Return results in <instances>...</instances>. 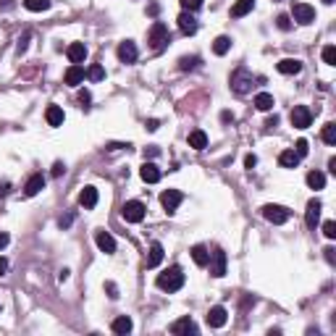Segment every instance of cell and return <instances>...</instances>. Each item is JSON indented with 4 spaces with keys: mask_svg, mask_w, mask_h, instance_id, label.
<instances>
[{
    "mask_svg": "<svg viewBox=\"0 0 336 336\" xmlns=\"http://www.w3.org/2000/svg\"><path fill=\"white\" fill-rule=\"evenodd\" d=\"M158 289H163V292H179L181 286H184V273H181L179 265H171L165 273H160V276L155 279Z\"/></svg>",
    "mask_w": 336,
    "mask_h": 336,
    "instance_id": "1",
    "label": "cell"
},
{
    "mask_svg": "<svg viewBox=\"0 0 336 336\" xmlns=\"http://www.w3.org/2000/svg\"><path fill=\"white\" fill-rule=\"evenodd\" d=\"M231 89L237 95H247L250 89H252V74L244 69V66H239L234 74H231Z\"/></svg>",
    "mask_w": 336,
    "mask_h": 336,
    "instance_id": "2",
    "label": "cell"
},
{
    "mask_svg": "<svg viewBox=\"0 0 336 336\" xmlns=\"http://www.w3.org/2000/svg\"><path fill=\"white\" fill-rule=\"evenodd\" d=\"M160 155V150L155 147V145H150V147H145V158H158Z\"/></svg>",
    "mask_w": 336,
    "mask_h": 336,
    "instance_id": "43",
    "label": "cell"
},
{
    "mask_svg": "<svg viewBox=\"0 0 336 336\" xmlns=\"http://www.w3.org/2000/svg\"><path fill=\"white\" fill-rule=\"evenodd\" d=\"M326 260H328V263H333V250H331V247L326 250Z\"/></svg>",
    "mask_w": 336,
    "mask_h": 336,
    "instance_id": "55",
    "label": "cell"
},
{
    "mask_svg": "<svg viewBox=\"0 0 336 336\" xmlns=\"http://www.w3.org/2000/svg\"><path fill=\"white\" fill-rule=\"evenodd\" d=\"M84 76H87V71H84L79 63H71L63 79H66V84H69V87H79V84L84 82Z\"/></svg>",
    "mask_w": 336,
    "mask_h": 336,
    "instance_id": "14",
    "label": "cell"
},
{
    "mask_svg": "<svg viewBox=\"0 0 336 336\" xmlns=\"http://www.w3.org/2000/svg\"><path fill=\"white\" fill-rule=\"evenodd\" d=\"M89 100H92V95H89V89H82V92H79V103H82L84 108H87V105H89Z\"/></svg>",
    "mask_w": 336,
    "mask_h": 336,
    "instance_id": "44",
    "label": "cell"
},
{
    "mask_svg": "<svg viewBox=\"0 0 336 336\" xmlns=\"http://www.w3.org/2000/svg\"><path fill=\"white\" fill-rule=\"evenodd\" d=\"M323 63L336 66V48H333V45H326V48H323Z\"/></svg>",
    "mask_w": 336,
    "mask_h": 336,
    "instance_id": "36",
    "label": "cell"
},
{
    "mask_svg": "<svg viewBox=\"0 0 336 336\" xmlns=\"http://www.w3.org/2000/svg\"><path fill=\"white\" fill-rule=\"evenodd\" d=\"M189 147L192 150H205L208 147V134L203 131V129H194V131H189Z\"/></svg>",
    "mask_w": 336,
    "mask_h": 336,
    "instance_id": "24",
    "label": "cell"
},
{
    "mask_svg": "<svg viewBox=\"0 0 336 336\" xmlns=\"http://www.w3.org/2000/svg\"><path fill=\"white\" fill-rule=\"evenodd\" d=\"M294 152H297L299 158H305V155H308V152H310V145H308V140H297V145H294Z\"/></svg>",
    "mask_w": 336,
    "mask_h": 336,
    "instance_id": "40",
    "label": "cell"
},
{
    "mask_svg": "<svg viewBox=\"0 0 336 336\" xmlns=\"http://www.w3.org/2000/svg\"><path fill=\"white\" fill-rule=\"evenodd\" d=\"M192 260H194L197 265H200V268H205V265H208L210 252H208L205 244H194V247H192Z\"/></svg>",
    "mask_w": 336,
    "mask_h": 336,
    "instance_id": "26",
    "label": "cell"
},
{
    "mask_svg": "<svg viewBox=\"0 0 336 336\" xmlns=\"http://www.w3.org/2000/svg\"><path fill=\"white\" fill-rule=\"evenodd\" d=\"M69 276H71V271H69V268H63V271L58 273V281L63 284V281H69Z\"/></svg>",
    "mask_w": 336,
    "mask_h": 336,
    "instance_id": "47",
    "label": "cell"
},
{
    "mask_svg": "<svg viewBox=\"0 0 336 336\" xmlns=\"http://www.w3.org/2000/svg\"><path fill=\"white\" fill-rule=\"evenodd\" d=\"M205 320H208V326H210V328H223V326H226V320H228V313H226L223 305H216V308H210V310H208Z\"/></svg>",
    "mask_w": 336,
    "mask_h": 336,
    "instance_id": "10",
    "label": "cell"
},
{
    "mask_svg": "<svg viewBox=\"0 0 336 336\" xmlns=\"http://www.w3.org/2000/svg\"><path fill=\"white\" fill-rule=\"evenodd\" d=\"M6 271H8V260H6V257H0V276H6Z\"/></svg>",
    "mask_w": 336,
    "mask_h": 336,
    "instance_id": "51",
    "label": "cell"
},
{
    "mask_svg": "<svg viewBox=\"0 0 336 336\" xmlns=\"http://www.w3.org/2000/svg\"><path fill=\"white\" fill-rule=\"evenodd\" d=\"M87 79H89V82H100V79H105V69H103L100 63L89 66V69H87Z\"/></svg>",
    "mask_w": 336,
    "mask_h": 336,
    "instance_id": "34",
    "label": "cell"
},
{
    "mask_svg": "<svg viewBox=\"0 0 336 336\" xmlns=\"http://www.w3.org/2000/svg\"><path fill=\"white\" fill-rule=\"evenodd\" d=\"M289 216H292V213H289L284 205H263V218L271 221V223H276V226L286 223Z\"/></svg>",
    "mask_w": 336,
    "mask_h": 336,
    "instance_id": "7",
    "label": "cell"
},
{
    "mask_svg": "<svg viewBox=\"0 0 336 336\" xmlns=\"http://www.w3.org/2000/svg\"><path fill=\"white\" fill-rule=\"evenodd\" d=\"M11 192V184H8V181H3V184H0V197H6Z\"/></svg>",
    "mask_w": 336,
    "mask_h": 336,
    "instance_id": "50",
    "label": "cell"
},
{
    "mask_svg": "<svg viewBox=\"0 0 336 336\" xmlns=\"http://www.w3.org/2000/svg\"><path fill=\"white\" fill-rule=\"evenodd\" d=\"M221 121H223V124H228V121H234V116L228 113V111H223V113H221Z\"/></svg>",
    "mask_w": 336,
    "mask_h": 336,
    "instance_id": "53",
    "label": "cell"
},
{
    "mask_svg": "<svg viewBox=\"0 0 336 336\" xmlns=\"http://www.w3.org/2000/svg\"><path fill=\"white\" fill-rule=\"evenodd\" d=\"M292 16H294V21H297V24L308 26V24H313V21H315V8H313L310 3L294 0V3H292Z\"/></svg>",
    "mask_w": 336,
    "mask_h": 336,
    "instance_id": "3",
    "label": "cell"
},
{
    "mask_svg": "<svg viewBox=\"0 0 336 336\" xmlns=\"http://www.w3.org/2000/svg\"><path fill=\"white\" fill-rule=\"evenodd\" d=\"M113 333H121V336H126V333H131V328H134V323H131V318L129 315H118L116 320H113Z\"/></svg>",
    "mask_w": 336,
    "mask_h": 336,
    "instance_id": "25",
    "label": "cell"
},
{
    "mask_svg": "<svg viewBox=\"0 0 336 336\" xmlns=\"http://www.w3.org/2000/svg\"><path fill=\"white\" fill-rule=\"evenodd\" d=\"M145 203H140V200H129L124 208H121V216H124V221L126 223H140L142 218H145Z\"/></svg>",
    "mask_w": 336,
    "mask_h": 336,
    "instance_id": "5",
    "label": "cell"
},
{
    "mask_svg": "<svg viewBox=\"0 0 336 336\" xmlns=\"http://www.w3.org/2000/svg\"><path fill=\"white\" fill-rule=\"evenodd\" d=\"M145 126H147V131H155V129H158L160 124H158V118H150V121H147Z\"/></svg>",
    "mask_w": 336,
    "mask_h": 336,
    "instance_id": "49",
    "label": "cell"
},
{
    "mask_svg": "<svg viewBox=\"0 0 336 336\" xmlns=\"http://www.w3.org/2000/svg\"><path fill=\"white\" fill-rule=\"evenodd\" d=\"M176 21H179V29H181L184 35H194V32H197V19L192 16L189 11H181V16H179Z\"/></svg>",
    "mask_w": 336,
    "mask_h": 336,
    "instance_id": "19",
    "label": "cell"
},
{
    "mask_svg": "<svg viewBox=\"0 0 336 336\" xmlns=\"http://www.w3.org/2000/svg\"><path fill=\"white\" fill-rule=\"evenodd\" d=\"M320 200H310L308 203V210H305V221H308V228H315L318 221H320Z\"/></svg>",
    "mask_w": 336,
    "mask_h": 336,
    "instance_id": "16",
    "label": "cell"
},
{
    "mask_svg": "<svg viewBox=\"0 0 336 336\" xmlns=\"http://www.w3.org/2000/svg\"><path fill=\"white\" fill-rule=\"evenodd\" d=\"M244 165H247V168H255L257 165V158L252 155V152H250V155H244Z\"/></svg>",
    "mask_w": 336,
    "mask_h": 336,
    "instance_id": "45",
    "label": "cell"
},
{
    "mask_svg": "<svg viewBox=\"0 0 336 336\" xmlns=\"http://www.w3.org/2000/svg\"><path fill=\"white\" fill-rule=\"evenodd\" d=\"M200 328H197V323L187 315V318H179V320H174L171 323V333H176V336H189V333H197Z\"/></svg>",
    "mask_w": 336,
    "mask_h": 336,
    "instance_id": "12",
    "label": "cell"
},
{
    "mask_svg": "<svg viewBox=\"0 0 336 336\" xmlns=\"http://www.w3.org/2000/svg\"><path fill=\"white\" fill-rule=\"evenodd\" d=\"M105 292H108L111 299H118V286H116L113 281H105Z\"/></svg>",
    "mask_w": 336,
    "mask_h": 336,
    "instance_id": "42",
    "label": "cell"
},
{
    "mask_svg": "<svg viewBox=\"0 0 336 336\" xmlns=\"http://www.w3.org/2000/svg\"><path fill=\"white\" fill-rule=\"evenodd\" d=\"M276 69L281 74H286V76H292V74H299L302 71V60H297V58H284V60H279Z\"/></svg>",
    "mask_w": 336,
    "mask_h": 336,
    "instance_id": "23",
    "label": "cell"
},
{
    "mask_svg": "<svg viewBox=\"0 0 336 336\" xmlns=\"http://www.w3.org/2000/svg\"><path fill=\"white\" fill-rule=\"evenodd\" d=\"M63 108L60 105H48V111H45V121H48L50 126H60L63 124Z\"/></svg>",
    "mask_w": 336,
    "mask_h": 336,
    "instance_id": "22",
    "label": "cell"
},
{
    "mask_svg": "<svg viewBox=\"0 0 336 336\" xmlns=\"http://www.w3.org/2000/svg\"><path fill=\"white\" fill-rule=\"evenodd\" d=\"M320 137H323L326 145H336V124H326V126H323V134H320Z\"/></svg>",
    "mask_w": 336,
    "mask_h": 336,
    "instance_id": "35",
    "label": "cell"
},
{
    "mask_svg": "<svg viewBox=\"0 0 336 336\" xmlns=\"http://www.w3.org/2000/svg\"><path fill=\"white\" fill-rule=\"evenodd\" d=\"M323 3H326V6H333V3H336V0H323Z\"/></svg>",
    "mask_w": 336,
    "mask_h": 336,
    "instance_id": "56",
    "label": "cell"
},
{
    "mask_svg": "<svg viewBox=\"0 0 336 336\" xmlns=\"http://www.w3.org/2000/svg\"><path fill=\"white\" fill-rule=\"evenodd\" d=\"M265 126H268V129H273V126H279V116H273V118H268V121H265Z\"/></svg>",
    "mask_w": 336,
    "mask_h": 336,
    "instance_id": "52",
    "label": "cell"
},
{
    "mask_svg": "<svg viewBox=\"0 0 336 336\" xmlns=\"http://www.w3.org/2000/svg\"><path fill=\"white\" fill-rule=\"evenodd\" d=\"M289 121H292L294 129H308L310 121H313V113H310L308 105H294V111L289 113Z\"/></svg>",
    "mask_w": 336,
    "mask_h": 336,
    "instance_id": "6",
    "label": "cell"
},
{
    "mask_svg": "<svg viewBox=\"0 0 336 336\" xmlns=\"http://www.w3.org/2000/svg\"><path fill=\"white\" fill-rule=\"evenodd\" d=\"M71 221H74V216H66V218H60V228H66V226H71Z\"/></svg>",
    "mask_w": 336,
    "mask_h": 336,
    "instance_id": "54",
    "label": "cell"
},
{
    "mask_svg": "<svg viewBox=\"0 0 336 336\" xmlns=\"http://www.w3.org/2000/svg\"><path fill=\"white\" fill-rule=\"evenodd\" d=\"M179 3H181V8L189 11V13H194V11L203 8V0H179Z\"/></svg>",
    "mask_w": 336,
    "mask_h": 336,
    "instance_id": "38",
    "label": "cell"
},
{
    "mask_svg": "<svg viewBox=\"0 0 336 336\" xmlns=\"http://www.w3.org/2000/svg\"><path fill=\"white\" fill-rule=\"evenodd\" d=\"M200 66V58L197 55H184V58H179V69L181 71H192V69H197Z\"/></svg>",
    "mask_w": 336,
    "mask_h": 336,
    "instance_id": "33",
    "label": "cell"
},
{
    "mask_svg": "<svg viewBox=\"0 0 336 336\" xmlns=\"http://www.w3.org/2000/svg\"><path fill=\"white\" fill-rule=\"evenodd\" d=\"M228 50H231V40H228L226 35L216 37V42H213V53H216V55H226Z\"/></svg>",
    "mask_w": 336,
    "mask_h": 336,
    "instance_id": "31",
    "label": "cell"
},
{
    "mask_svg": "<svg viewBox=\"0 0 336 336\" xmlns=\"http://www.w3.org/2000/svg\"><path fill=\"white\" fill-rule=\"evenodd\" d=\"M273 3H279V0H273Z\"/></svg>",
    "mask_w": 336,
    "mask_h": 336,
    "instance_id": "57",
    "label": "cell"
},
{
    "mask_svg": "<svg viewBox=\"0 0 336 336\" xmlns=\"http://www.w3.org/2000/svg\"><path fill=\"white\" fill-rule=\"evenodd\" d=\"M181 200H184V194H181L179 189H165L160 194V205L165 213H176V208L181 205Z\"/></svg>",
    "mask_w": 336,
    "mask_h": 336,
    "instance_id": "9",
    "label": "cell"
},
{
    "mask_svg": "<svg viewBox=\"0 0 336 336\" xmlns=\"http://www.w3.org/2000/svg\"><path fill=\"white\" fill-rule=\"evenodd\" d=\"M252 8H255V0H237V3L231 6V16L242 19V16H247Z\"/></svg>",
    "mask_w": 336,
    "mask_h": 336,
    "instance_id": "27",
    "label": "cell"
},
{
    "mask_svg": "<svg viewBox=\"0 0 336 336\" xmlns=\"http://www.w3.org/2000/svg\"><path fill=\"white\" fill-rule=\"evenodd\" d=\"M299 160H302V158L297 155L294 150H284L281 155H279V163H281L284 168H297V165H299Z\"/></svg>",
    "mask_w": 336,
    "mask_h": 336,
    "instance_id": "28",
    "label": "cell"
},
{
    "mask_svg": "<svg viewBox=\"0 0 336 336\" xmlns=\"http://www.w3.org/2000/svg\"><path fill=\"white\" fill-rule=\"evenodd\" d=\"M273 105H276V103H273V95H271V92H260V95L255 97V108L263 111V113H268Z\"/></svg>",
    "mask_w": 336,
    "mask_h": 336,
    "instance_id": "29",
    "label": "cell"
},
{
    "mask_svg": "<svg viewBox=\"0 0 336 336\" xmlns=\"http://www.w3.org/2000/svg\"><path fill=\"white\" fill-rule=\"evenodd\" d=\"M53 3L50 0H24V8L26 11H35V13H40V11H48Z\"/></svg>",
    "mask_w": 336,
    "mask_h": 336,
    "instance_id": "32",
    "label": "cell"
},
{
    "mask_svg": "<svg viewBox=\"0 0 336 336\" xmlns=\"http://www.w3.org/2000/svg\"><path fill=\"white\" fill-rule=\"evenodd\" d=\"M66 55L71 63H84V58H87V48H84V42H71L69 48H66Z\"/></svg>",
    "mask_w": 336,
    "mask_h": 336,
    "instance_id": "18",
    "label": "cell"
},
{
    "mask_svg": "<svg viewBox=\"0 0 336 336\" xmlns=\"http://www.w3.org/2000/svg\"><path fill=\"white\" fill-rule=\"evenodd\" d=\"M29 40H32V32H24V35L19 37V45H16V53H19V55H24V53H26Z\"/></svg>",
    "mask_w": 336,
    "mask_h": 336,
    "instance_id": "37",
    "label": "cell"
},
{
    "mask_svg": "<svg viewBox=\"0 0 336 336\" xmlns=\"http://www.w3.org/2000/svg\"><path fill=\"white\" fill-rule=\"evenodd\" d=\"M79 205H82L84 210H92V208L97 205V189H95V187H84L82 194H79Z\"/></svg>",
    "mask_w": 336,
    "mask_h": 336,
    "instance_id": "20",
    "label": "cell"
},
{
    "mask_svg": "<svg viewBox=\"0 0 336 336\" xmlns=\"http://www.w3.org/2000/svg\"><path fill=\"white\" fill-rule=\"evenodd\" d=\"M163 263V244L152 242L150 244V255H147V268H158Z\"/></svg>",
    "mask_w": 336,
    "mask_h": 336,
    "instance_id": "21",
    "label": "cell"
},
{
    "mask_svg": "<svg viewBox=\"0 0 336 336\" xmlns=\"http://www.w3.org/2000/svg\"><path fill=\"white\" fill-rule=\"evenodd\" d=\"M140 176H142L145 184H158V181H160V168L155 163H147L145 160V165L140 168Z\"/></svg>",
    "mask_w": 336,
    "mask_h": 336,
    "instance_id": "15",
    "label": "cell"
},
{
    "mask_svg": "<svg viewBox=\"0 0 336 336\" xmlns=\"http://www.w3.org/2000/svg\"><path fill=\"white\" fill-rule=\"evenodd\" d=\"M8 242H11V237H8L6 231H0V250H3V247H8Z\"/></svg>",
    "mask_w": 336,
    "mask_h": 336,
    "instance_id": "48",
    "label": "cell"
},
{
    "mask_svg": "<svg viewBox=\"0 0 336 336\" xmlns=\"http://www.w3.org/2000/svg\"><path fill=\"white\" fill-rule=\"evenodd\" d=\"M63 171H66V165H63V163H60V160H58V163L53 165V176H60V174H63Z\"/></svg>",
    "mask_w": 336,
    "mask_h": 336,
    "instance_id": "46",
    "label": "cell"
},
{
    "mask_svg": "<svg viewBox=\"0 0 336 336\" xmlns=\"http://www.w3.org/2000/svg\"><path fill=\"white\" fill-rule=\"evenodd\" d=\"M308 187L310 189H323L326 187V174L323 171H310L308 174Z\"/></svg>",
    "mask_w": 336,
    "mask_h": 336,
    "instance_id": "30",
    "label": "cell"
},
{
    "mask_svg": "<svg viewBox=\"0 0 336 336\" xmlns=\"http://www.w3.org/2000/svg\"><path fill=\"white\" fill-rule=\"evenodd\" d=\"M323 234H326L328 239H336V223H333V221H326V223H323Z\"/></svg>",
    "mask_w": 336,
    "mask_h": 336,
    "instance_id": "41",
    "label": "cell"
},
{
    "mask_svg": "<svg viewBox=\"0 0 336 336\" xmlns=\"http://www.w3.org/2000/svg\"><path fill=\"white\" fill-rule=\"evenodd\" d=\"M95 244L100 247V252H105V255H113L116 252V239L108 234V231H95Z\"/></svg>",
    "mask_w": 336,
    "mask_h": 336,
    "instance_id": "13",
    "label": "cell"
},
{
    "mask_svg": "<svg viewBox=\"0 0 336 336\" xmlns=\"http://www.w3.org/2000/svg\"><path fill=\"white\" fill-rule=\"evenodd\" d=\"M208 265H210V276H216V279L226 276V252H223L221 247H216V250L210 252Z\"/></svg>",
    "mask_w": 336,
    "mask_h": 336,
    "instance_id": "8",
    "label": "cell"
},
{
    "mask_svg": "<svg viewBox=\"0 0 336 336\" xmlns=\"http://www.w3.org/2000/svg\"><path fill=\"white\" fill-rule=\"evenodd\" d=\"M168 40H171V37H168V26H165L163 21H152L150 32H147V42H150L155 50H160Z\"/></svg>",
    "mask_w": 336,
    "mask_h": 336,
    "instance_id": "4",
    "label": "cell"
},
{
    "mask_svg": "<svg viewBox=\"0 0 336 336\" xmlns=\"http://www.w3.org/2000/svg\"><path fill=\"white\" fill-rule=\"evenodd\" d=\"M276 26L281 32H289V29H292V19H289L286 13H281V16H276Z\"/></svg>",
    "mask_w": 336,
    "mask_h": 336,
    "instance_id": "39",
    "label": "cell"
},
{
    "mask_svg": "<svg viewBox=\"0 0 336 336\" xmlns=\"http://www.w3.org/2000/svg\"><path fill=\"white\" fill-rule=\"evenodd\" d=\"M116 53H118V60H121V63H134V60L140 58V50H137V45H134L131 40H124V42H121Z\"/></svg>",
    "mask_w": 336,
    "mask_h": 336,
    "instance_id": "11",
    "label": "cell"
},
{
    "mask_svg": "<svg viewBox=\"0 0 336 336\" xmlns=\"http://www.w3.org/2000/svg\"><path fill=\"white\" fill-rule=\"evenodd\" d=\"M42 189H45V176H42V174L29 176V181L24 184V194H26V197H35V194H40Z\"/></svg>",
    "mask_w": 336,
    "mask_h": 336,
    "instance_id": "17",
    "label": "cell"
}]
</instances>
